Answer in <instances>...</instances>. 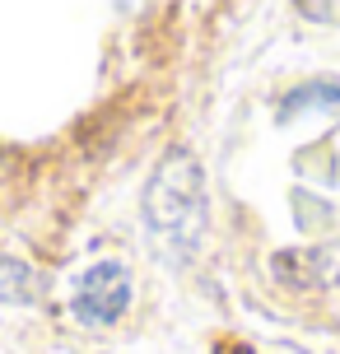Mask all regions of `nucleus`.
<instances>
[{"label":"nucleus","instance_id":"nucleus-1","mask_svg":"<svg viewBox=\"0 0 340 354\" xmlns=\"http://www.w3.org/2000/svg\"><path fill=\"white\" fill-rule=\"evenodd\" d=\"M144 233L173 257H187L200 243V233H205V182H200V168L187 149H173L149 177V187H144Z\"/></svg>","mask_w":340,"mask_h":354},{"label":"nucleus","instance_id":"nucleus-2","mask_svg":"<svg viewBox=\"0 0 340 354\" xmlns=\"http://www.w3.org/2000/svg\"><path fill=\"white\" fill-rule=\"evenodd\" d=\"M126 308H131V270H126L122 261H98L75 280L70 313H75L79 326L103 331L112 322H122Z\"/></svg>","mask_w":340,"mask_h":354},{"label":"nucleus","instance_id":"nucleus-3","mask_svg":"<svg viewBox=\"0 0 340 354\" xmlns=\"http://www.w3.org/2000/svg\"><path fill=\"white\" fill-rule=\"evenodd\" d=\"M303 117V112H340V88L336 84H303L294 88L285 98V112H280V122H289V117Z\"/></svg>","mask_w":340,"mask_h":354},{"label":"nucleus","instance_id":"nucleus-4","mask_svg":"<svg viewBox=\"0 0 340 354\" xmlns=\"http://www.w3.org/2000/svg\"><path fill=\"white\" fill-rule=\"evenodd\" d=\"M0 299H10V303L33 299V270L23 261H0Z\"/></svg>","mask_w":340,"mask_h":354}]
</instances>
